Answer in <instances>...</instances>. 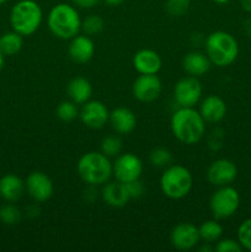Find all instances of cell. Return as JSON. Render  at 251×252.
<instances>
[{
  "mask_svg": "<svg viewBox=\"0 0 251 252\" xmlns=\"http://www.w3.org/2000/svg\"><path fill=\"white\" fill-rule=\"evenodd\" d=\"M170 127L179 142L193 145L201 142L206 133V121L193 107H180L172 113Z\"/></svg>",
  "mask_w": 251,
  "mask_h": 252,
  "instance_id": "obj_1",
  "label": "cell"
},
{
  "mask_svg": "<svg viewBox=\"0 0 251 252\" xmlns=\"http://www.w3.org/2000/svg\"><path fill=\"white\" fill-rule=\"evenodd\" d=\"M49 31L61 39H71L81 30V19L75 6L65 2L54 5L47 19Z\"/></svg>",
  "mask_w": 251,
  "mask_h": 252,
  "instance_id": "obj_2",
  "label": "cell"
},
{
  "mask_svg": "<svg viewBox=\"0 0 251 252\" xmlns=\"http://www.w3.org/2000/svg\"><path fill=\"white\" fill-rule=\"evenodd\" d=\"M76 170L80 179L90 186L105 185L112 176V162L103 153L89 152L79 159Z\"/></svg>",
  "mask_w": 251,
  "mask_h": 252,
  "instance_id": "obj_3",
  "label": "cell"
},
{
  "mask_svg": "<svg viewBox=\"0 0 251 252\" xmlns=\"http://www.w3.org/2000/svg\"><path fill=\"white\" fill-rule=\"evenodd\" d=\"M206 54L216 66L224 68L230 65L239 56L238 41L229 32H212L206 39Z\"/></svg>",
  "mask_w": 251,
  "mask_h": 252,
  "instance_id": "obj_4",
  "label": "cell"
},
{
  "mask_svg": "<svg viewBox=\"0 0 251 252\" xmlns=\"http://www.w3.org/2000/svg\"><path fill=\"white\" fill-rule=\"evenodd\" d=\"M43 12L34 0H20L10 11V25L12 30L24 36H31L39 29Z\"/></svg>",
  "mask_w": 251,
  "mask_h": 252,
  "instance_id": "obj_5",
  "label": "cell"
},
{
  "mask_svg": "<svg viewBox=\"0 0 251 252\" xmlns=\"http://www.w3.org/2000/svg\"><path fill=\"white\" fill-rule=\"evenodd\" d=\"M193 187V176L182 165H170L160 177V189L170 199H182Z\"/></svg>",
  "mask_w": 251,
  "mask_h": 252,
  "instance_id": "obj_6",
  "label": "cell"
},
{
  "mask_svg": "<svg viewBox=\"0 0 251 252\" xmlns=\"http://www.w3.org/2000/svg\"><path fill=\"white\" fill-rule=\"evenodd\" d=\"M240 206V194L234 187L221 186L212 194L209 209L217 220L233 217Z\"/></svg>",
  "mask_w": 251,
  "mask_h": 252,
  "instance_id": "obj_7",
  "label": "cell"
},
{
  "mask_svg": "<svg viewBox=\"0 0 251 252\" xmlns=\"http://www.w3.org/2000/svg\"><path fill=\"white\" fill-rule=\"evenodd\" d=\"M143 174V162L133 153H125L116 158L112 164V175L122 184L139 180Z\"/></svg>",
  "mask_w": 251,
  "mask_h": 252,
  "instance_id": "obj_8",
  "label": "cell"
},
{
  "mask_svg": "<svg viewBox=\"0 0 251 252\" xmlns=\"http://www.w3.org/2000/svg\"><path fill=\"white\" fill-rule=\"evenodd\" d=\"M202 96V85L196 76L180 79L174 88V98L179 107H194Z\"/></svg>",
  "mask_w": 251,
  "mask_h": 252,
  "instance_id": "obj_9",
  "label": "cell"
},
{
  "mask_svg": "<svg viewBox=\"0 0 251 252\" xmlns=\"http://www.w3.org/2000/svg\"><path fill=\"white\" fill-rule=\"evenodd\" d=\"M162 90L161 80L157 74H140L134 80L132 94L140 102H153L159 98Z\"/></svg>",
  "mask_w": 251,
  "mask_h": 252,
  "instance_id": "obj_10",
  "label": "cell"
},
{
  "mask_svg": "<svg viewBox=\"0 0 251 252\" xmlns=\"http://www.w3.org/2000/svg\"><path fill=\"white\" fill-rule=\"evenodd\" d=\"M79 118L88 128L101 129L110 120V112L105 103L101 101L89 100L81 106V110L79 111Z\"/></svg>",
  "mask_w": 251,
  "mask_h": 252,
  "instance_id": "obj_11",
  "label": "cell"
},
{
  "mask_svg": "<svg viewBox=\"0 0 251 252\" xmlns=\"http://www.w3.org/2000/svg\"><path fill=\"white\" fill-rule=\"evenodd\" d=\"M238 176V167L229 159H217L207 170V180L213 186H229Z\"/></svg>",
  "mask_w": 251,
  "mask_h": 252,
  "instance_id": "obj_12",
  "label": "cell"
},
{
  "mask_svg": "<svg viewBox=\"0 0 251 252\" xmlns=\"http://www.w3.org/2000/svg\"><path fill=\"white\" fill-rule=\"evenodd\" d=\"M25 186L29 196L34 202H46L53 196V182L42 171H33L25 180Z\"/></svg>",
  "mask_w": 251,
  "mask_h": 252,
  "instance_id": "obj_13",
  "label": "cell"
},
{
  "mask_svg": "<svg viewBox=\"0 0 251 252\" xmlns=\"http://www.w3.org/2000/svg\"><path fill=\"white\" fill-rule=\"evenodd\" d=\"M199 230L192 223H180L175 226L170 234L171 245L177 250H191L199 243Z\"/></svg>",
  "mask_w": 251,
  "mask_h": 252,
  "instance_id": "obj_14",
  "label": "cell"
},
{
  "mask_svg": "<svg viewBox=\"0 0 251 252\" xmlns=\"http://www.w3.org/2000/svg\"><path fill=\"white\" fill-rule=\"evenodd\" d=\"M68 53L74 63L85 64L94 57L95 44L88 34H76L70 39Z\"/></svg>",
  "mask_w": 251,
  "mask_h": 252,
  "instance_id": "obj_15",
  "label": "cell"
},
{
  "mask_svg": "<svg viewBox=\"0 0 251 252\" xmlns=\"http://www.w3.org/2000/svg\"><path fill=\"white\" fill-rule=\"evenodd\" d=\"M199 113L206 123H219L226 115V103L217 95H209L201 101Z\"/></svg>",
  "mask_w": 251,
  "mask_h": 252,
  "instance_id": "obj_16",
  "label": "cell"
},
{
  "mask_svg": "<svg viewBox=\"0 0 251 252\" xmlns=\"http://www.w3.org/2000/svg\"><path fill=\"white\" fill-rule=\"evenodd\" d=\"M101 197L103 202L112 208H122L130 199L126 184H122L117 180L113 182H106L101 191Z\"/></svg>",
  "mask_w": 251,
  "mask_h": 252,
  "instance_id": "obj_17",
  "label": "cell"
},
{
  "mask_svg": "<svg viewBox=\"0 0 251 252\" xmlns=\"http://www.w3.org/2000/svg\"><path fill=\"white\" fill-rule=\"evenodd\" d=\"M111 127L118 134L127 135L137 127V117L134 112L127 107H117L110 112Z\"/></svg>",
  "mask_w": 251,
  "mask_h": 252,
  "instance_id": "obj_18",
  "label": "cell"
},
{
  "mask_svg": "<svg viewBox=\"0 0 251 252\" xmlns=\"http://www.w3.org/2000/svg\"><path fill=\"white\" fill-rule=\"evenodd\" d=\"M161 65V58L153 49H140L133 57V66L139 74H157Z\"/></svg>",
  "mask_w": 251,
  "mask_h": 252,
  "instance_id": "obj_19",
  "label": "cell"
},
{
  "mask_svg": "<svg viewBox=\"0 0 251 252\" xmlns=\"http://www.w3.org/2000/svg\"><path fill=\"white\" fill-rule=\"evenodd\" d=\"M26 191L25 181L17 175L6 174L0 179V197L6 202H17Z\"/></svg>",
  "mask_w": 251,
  "mask_h": 252,
  "instance_id": "obj_20",
  "label": "cell"
},
{
  "mask_svg": "<svg viewBox=\"0 0 251 252\" xmlns=\"http://www.w3.org/2000/svg\"><path fill=\"white\" fill-rule=\"evenodd\" d=\"M211 64L207 54L202 53V52H189L182 61V66H184L185 71L188 75L196 76V78L208 73Z\"/></svg>",
  "mask_w": 251,
  "mask_h": 252,
  "instance_id": "obj_21",
  "label": "cell"
},
{
  "mask_svg": "<svg viewBox=\"0 0 251 252\" xmlns=\"http://www.w3.org/2000/svg\"><path fill=\"white\" fill-rule=\"evenodd\" d=\"M66 94L69 98L76 105H83L90 100L93 95V85L90 81L83 76H76L69 81L66 86Z\"/></svg>",
  "mask_w": 251,
  "mask_h": 252,
  "instance_id": "obj_22",
  "label": "cell"
},
{
  "mask_svg": "<svg viewBox=\"0 0 251 252\" xmlns=\"http://www.w3.org/2000/svg\"><path fill=\"white\" fill-rule=\"evenodd\" d=\"M24 46V39L22 36L12 30L11 32H6L2 36H0V51L2 52L5 57L15 56L19 53Z\"/></svg>",
  "mask_w": 251,
  "mask_h": 252,
  "instance_id": "obj_23",
  "label": "cell"
},
{
  "mask_svg": "<svg viewBox=\"0 0 251 252\" xmlns=\"http://www.w3.org/2000/svg\"><path fill=\"white\" fill-rule=\"evenodd\" d=\"M199 238L206 244H212L218 241L223 235V226L217 220H207L198 228Z\"/></svg>",
  "mask_w": 251,
  "mask_h": 252,
  "instance_id": "obj_24",
  "label": "cell"
},
{
  "mask_svg": "<svg viewBox=\"0 0 251 252\" xmlns=\"http://www.w3.org/2000/svg\"><path fill=\"white\" fill-rule=\"evenodd\" d=\"M105 27V21L100 15H89L81 21V31L88 36L98 34Z\"/></svg>",
  "mask_w": 251,
  "mask_h": 252,
  "instance_id": "obj_25",
  "label": "cell"
},
{
  "mask_svg": "<svg viewBox=\"0 0 251 252\" xmlns=\"http://www.w3.org/2000/svg\"><path fill=\"white\" fill-rule=\"evenodd\" d=\"M21 217V211L11 202L0 207V221L4 223L5 225H15V224L20 223Z\"/></svg>",
  "mask_w": 251,
  "mask_h": 252,
  "instance_id": "obj_26",
  "label": "cell"
},
{
  "mask_svg": "<svg viewBox=\"0 0 251 252\" xmlns=\"http://www.w3.org/2000/svg\"><path fill=\"white\" fill-rule=\"evenodd\" d=\"M57 117L63 122H71L79 117V108L73 101H63L56 110Z\"/></svg>",
  "mask_w": 251,
  "mask_h": 252,
  "instance_id": "obj_27",
  "label": "cell"
},
{
  "mask_svg": "<svg viewBox=\"0 0 251 252\" xmlns=\"http://www.w3.org/2000/svg\"><path fill=\"white\" fill-rule=\"evenodd\" d=\"M122 140L117 135H107L101 142V153L108 158L118 157L122 152Z\"/></svg>",
  "mask_w": 251,
  "mask_h": 252,
  "instance_id": "obj_28",
  "label": "cell"
},
{
  "mask_svg": "<svg viewBox=\"0 0 251 252\" xmlns=\"http://www.w3.org/2000/svg\"><path fill=\"white\" fill-rule=\"evenodd\" d=\"M150 164L155 167H167L172 162V154L166 148H155L150 152Z\"/></svg>",
  "mask_w": 251,
  "mask_h": 252,
  "instance_id": "obj_29",
  "label": "cell"
},
{
  "mask_svg": "<svg viewBox=\"0 0 251 252\" xmlns=\"http://www.w3.org/2000/svg\"><path fill=\"white\" fill-rule=\"evenodd\" d=\"M189 0H167L165 4V10L172 17H181L188 11Z\"/></svg>",
  "mask_w": 251,
  "mask_h": 252,
  "instance_id": "obj_30",
  "label": "cell"
},
{
  "mask_svg": "<svg viewBox=\"0 0 251 252\" xmlns=\"http://www.w3.org/2000/svg\"><path fill=\"white\" fill-rule=\"evenodd\" d=\"M236 236L244 250L251 251V218L246 219L239 225Z\"/></svg>",
  "mask_w": 251,
  "mask_h": 252,
  "instance_id": "obj_31",
  "label": "cell"
},
{
  "mask_svg": "<svg viewBox=\"0 0 251 252\" xmlns=\"http://www.w3.org/2000/svg\"><path fill=\"white\" fill-rule=\"evenodd\" d=\"M214 250L217 252H241L244 250L243 246L240 245V243L234 239H219L217 245L214 246Z\"/></svg>",
  "mask_w": 251,
  "mask_h": 252,
  "instance_id": "obj_32",
  "label": "cell"
},
{
  "mask_svg": "<svg viewBox=\"0 0 251 252\" xmlns=\"http://www.w3.org/2000/svg\"><path fill=\"white\" fill-rule=\"evenodd\" d=\"M126 186H127L130 199L139 198V197H142L144 194V185L140 181V179L129 182V184H126Z\"/></svg>",
  "mask_w": 251,
  "mask_h": 252,
  "instance_id": "obj_33",
  "label": "cell"
},
{
  "mask_svg": "<svg viewBox=\"0 0 251 252\" xmlns=\"http://www.w3.org/2000/svg\"><path fill=\"white\" fill-rule=\"evenodd\" d=\"M74 6H78L80 9H91V7L96 6L101 0H71Z\"/></svg>",
  "mask_w": 251,
  "mask_h": 252,
  "instance_id": "obj_34",
  "label": "cell"
},
{
  "mask_svg": "<svg viewBox=\"0 0 251 252\" xmlns=\"http://www.w3.org/2000/svg\"><path fill=\"white\" fill-rule=\"evenodd\" d=\"M243 30L249 37H251V19H248V20H245V21H244Z\"/></svg>",
  "mask_w": 251,
  "mask_h": 252,
  "instance_id": "obj_35",
  "label": "cell"
},
{
  "mask_svg": "<svg viewBox=\"0 0 251 252\" xmlns=\"http://www.w3.org/2000/svg\"><path fill=\"white\" fill-rule=\"evenodd\" d=\"M240 5L246 12H251V0H240Z\"/></svg>",
  "mask_w": 251,
  "mask_h": 252,
  "instance_id": "obj_36",
  "label": "cell"
},
{
  "mask_svg": "<svg viewBox=\"0 0 251 252\" xmlns=\"http://www.w3.org/2000/svg\"><path fill=\"white\" fill-rule=\"evenodd\" d=\"M103 1H105V4L108 5V6H120V5H122L126 0H103Z\"/></svg>",
  "mask_w": 251,
  "mask_h": 252,
  "instance_id": "obj_37",
  "label": "cell"
},
{
  "mask_svg": "<svg viewBox=\"0 0 251 252\" xmlns=\"http://www.w3.org/2000/svg\"><path fill=\"white\" fill-rule=\"evenodd\" d=\"M4 63H5V56L2 54V52L0 51V70H1L2 66H4Z\"/></svg>",
  "mask_w": 251,
  "mask_h": 252,
  "instance_id": "obj_38",
  "label": "cell"
},
{
  "mask_svg": "<svg viewBox=\"0 0 251 252\" xmlns=\"http://www.w3.org/2000/svg\"><path fill=\"white\" fill-rule=\"evenodd\" d=\"M216 4H219V5H223V4H226V2H229L230 0H213Z\"/></svg>",
  "mask_w": 251,
  "mask_h": 252,
  "instance_id": "obj_39",
  "label": "cell"
},
{
  "mask_svg": "<svg viewBox=\"0 0 251 252\" xmlns=\"http://www.w3.org/2000/svg\"><path fill=\"white\" fill-rule=\"evenodd\" d=\"M214 250L213 248H208V246H202L201 248V251H212Z\"/></svg>",
  "mask_w": 251,
  "mask_h": 252,
  "instance_id": "obj_40",
  "label": "cell"
},
{
  "mask_svg": "<svg viewBox=\"0 0 251 252\" xmlns=\"http://www.w3.org/2000/svg\"><path fill=\"white\" fill-rule=\"evenodd\" d=\"M6 1H7V0H0V6H1L2 4H5Z\"/></svg>",
  "mask_w": 251,
  "mask_h": 252,
  "instance_id": "obj_41",
  "label": "cell"
}]
</instances>
